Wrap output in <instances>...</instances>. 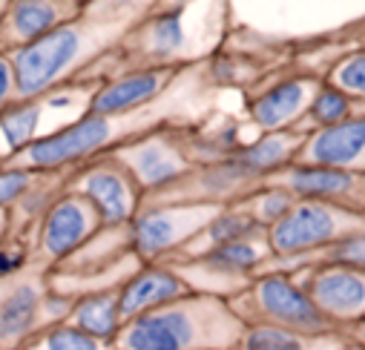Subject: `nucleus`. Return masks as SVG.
Instances as JSON below:
<instances>
[{"label": "nucleus", "mask_w": 365, "mask_h": 350, "mask_svg": "<svg viewBox=\"0 0 365 350\" xmlns=\"http://www.w3.org/2000/svg\"><path fill=\"white\" fill-rule=\"evenodd\" d=\"M66 322L75 324L78 330L89 333L93 339L104 341V344H113V339L124 327L121 307H118V287L78 293L75 302H72V310H69Z\"/></svg>", "instance_id": "nucleus-20"}, {"label": "nucleus", "mask_w": 365, "mask_h": 350, "mask_svg": "<svg viewBox=\"0 0 365 350\" xmlns=\"http://www.w3.org/2000/svg\"><path fill=\"white\" fill-rule=\"evenodd\" d=\"M219 210V204H141L127 227L130 250L141 265H161L185 250Z\"/></svg>", "instance_id": "nucleus-8"}, {"label": "nucleus", "mask_w": 365, "mask_h": 350, "mask_svg": "<svg viewBox=\"0 0 365 350\" xmlns=\"http://www.w3.org/2000/svg\"><path fill=\"white\" fill-rule=\"evenodd\" d=\"M354 115H365V104H356L354 98H348L342 90L331 86L328 80L319 83V90L308 107V115L302 121V129H325V127H336Z\"/></svg>", "instance_id": "nucleus-22"}, {"label": "nucleus", "mask_w": 365, "mask_h": 350, "mask_svg": "<svg viewBox=\"0 0 365 350\" xmlns=\"http://www.w3.org/2000/svg\"><path fill=\"white\" fill-rule=\"evenodd\" d=\"M319 83H322V78L308 75V72L279 78L277 83L264 86V90L250 101L247 115L262 135L302 129V121L308 115V107L319 90Z\"/></svg>", "instance_id": "nucleus-14"}, {"label": "nucleus", "mask_w": 365, "mask_h": 350, "mask_svg": "<svg viewBox=\"0 0 365 350\" xmlns=\"http://www.w3.org/2000/svg\"><path fill=\"white\" fill-rule=\"evenodd\" d=\"M362 233H365V213L331 201L299 198L277 227L267 230V244L273 253L270 261L299 258Z\"/></svg>", "instance_id": "nucleus-6"}, {"label": "nucleus", "mask_w": 365, "mask_h": 350, "mask_svg": "<svg viewBox=\"0 0 365 350\" xmlns=\"http://www.w3.org/2000/svg\"><path fill=\"white\" fill-rule=\"evenodd\" d=\"M317 310L336 327L351 330L365 319V270L345 265H319L297 273Z\"/></svg>", "instance_id": "nucleus-11"}, {"label": "nucleus", "mask_w": 365, "mask_h": 350, "mask_svg": "<svg viewBox=\"0 0 365 350\" xmlns=\"http://www.w3.org/2000/svg\"><path fill=\"white\" fill-rule=\"evenodd\" d=\"M264 187H279L299 198L331 201L348 210L365 213V172H345V169H325V166H302L291 164L270 179L262 181Z\"/></svg>", "instance_id": "nucleus-13"}, {"label": "nucleus", "mask_w": 365, "mask_h": 350, "mask_svg": "<svg viewBox=\"0 0 365 350\" xmlns=\"http://www.w3.org/2000/svg\"><path fill=\"white\" fill-rule=\"evenodd\" d=\"M104 230L98 210L83 196L63 190L41 216L38 224V258L43 270H55Z\"/></svg>", "instance_id": "nucleus-10"}, {"label": "nucleus", "mask_w": 365, "mask_h": 350, "mask_svg": "<svg viewBox=\"0 0 365 350\" xmlns=\"http://www.w3.org/2000/svg\"><path fill=\"white\" fill-rule=\"evenodd\" d=\"M15 101V66L12 58L0 52V112Z\"/></svg>", "instance_id": "nucleus-28"}, {"label": "nucleus", "mask_w": 365, "mask_h": 350, "mask_svg": "<svg viewBox=\"0 0 365 350\" xmlns=\"http://www.w3.org/2000/svg\"><path fill=\"white\" fill-rule=\"evenodd\" d=\"M190 69V66H185ZM185 69L175 66H153V69H127L101 80L93 101H89V115H127L138 112L155 101H161L175 80L185 75Z\"/></svg>", "instance_id": "nucleus-12"}, {"label": "nucleus", "mask_w": 365, "mask_h": 350, "mask_svg": "<svg viewBox=\"0 0 365 350\" xmlns=\"http://www.w3.org/2000/svg\"><path fill=\"white\" fill-rule=\"evenodd\" d=\"M193 287L181 279L170 265H141L121 287H118V307L121 319L130 322L164 304L190 296Z\"/></svg>", "instance_id": "nucleus-17"}, {"label": "nucleus", "mask_w": 365, "mask_h": 350, "mask_svg": "<svg viewBox=\"0 0 365 350\" xmlns=\"http://www.w3.org/2000/svg\"><path fill=\"white\" fill-rule=\"evenodd\" d=\"M294 204H297V198L291 193H285L279 187H264V184L256 187L253 193H247L242 201H236V207H242L264 233L270 227H277L291 213Z\"/></svg>", "instance_id": "nucleus-23"}, {"label": "nucleus", "mask_w": 365, "mask_h": 350, "mask_svg": "<svg viewBox=\"0 0 365 350\" xmlns=\"http://www.w3.org/2000/svg\"><path fill=\"white\" fill-rule=\"evenodd\" d=\"M110 155L135 179L144 198L170 190L196 169V161L190 155V129L185 124L155 127L121 144Z\"/></svg>", "instance_id": "nucleus-5"}, {"label": "nucleus", "mask_w": 365, "mask_h": 350, "mask_svg": "<svg viewBox=\"0 0 365 350\" xmlns=\"http://www.w3.org/2000/svg\"><path fill=\"white\" fill-rule=\"evenodd\" d=\"M319 265H345V267H359L365 270V233L362 235H351L342 238L325 250L299 255V258H285V261H267L264 270H285V273H299L308 267H319ZM262 270V273H264Z\"/></svg>", "instance_id": "nucleus-21"}, {"label": "nucleus", "mask_w": 365, "mask_h": 350, "mask_svg": "<svg viewBox=\"0 0 365 350\" xmlns=\"http://www.w3.org/2000/svg\"><path fill=\"white\" fill-rule=\"evenodd\" d=\"M6 233H9V216L0 210V241H6Z\"/></svg>", "instance_id": "nucleus-30"}, {"label": "nucleus", "mask_w": 365, "mask_h": 350, "mask_svg": "<svg viewBox=\"0 0 365 350\" xmlns=\"http://www.w3.org/2000/svg\"><path fill=\"white\" fill-rule=\"evenodd\" d=\"M29 267V250L21 238L0 241V282H6Z\"/></svg>", "instance_id": "nucleus-27"}, {"label": "nucleus", "mask_w": 365, "mask_h": 350, "mask_svg": "<svg viewBox=\"0 0 365 350\" xmlns=\"http://www.w3.org/2000/svg\"><path fill=\"white\" fill-rule=\"evenodd\" d=\"M46 293L49 287L41 279H21L0 290V347L24 350L46 322Z\"/></svg>", "instance_id": "nucleus-15"}, {"label": "nucleus", "mask_w": 365, "mask_h": 350, "mask_svg": "<svg viewBox=\"0 0 365 350\" xmlns=\"http://www.w3.org/2000/svg\"><path fill=\"white\" fill-rule=\"evenodd\" d=\"M348 350H365V347H362V344H354V341H351V347H348Z\"/></svg>", "instance_id": "nucleus-31"}, {"label": "nucleus", "mask_w": 365, "mask_h": 350, "mask_svg": "<svg viewBox=\"0 0 365 350\" xmlns=\"http://www.w3.org/2000/svg\"><path fill=\"white\" fill-rule=\"evenodd\" d=\"M242 333L245 322L227 299L190 293L124 322L110 350H236Z\"/></svg>", "instance_id": "nucleus-2"}, {"label": "nucleus", "mask_w": 365, "mask_h": 350, "mask_svg": "<svg viewBox=\"0 0 365 350\" xmlns=\"http://www.w3.org/2000/svg\"><path fill=\"white\" fill-rule=\"evenodd\" d=\"M150 9V4H86L72 21L9 52L15 66V101L43 98L75 83L78 75L115 52Z\"/></svg>", "instance_id": "nucleus-1"}, {"label": "nucleus", "mask_w": 365, "mask_h": 350, "mask_svg": "<svg viewBox=\"0 0 365 350\" xmlns=\"http://www.w3.org/2000/svg\"><path fill=\"white\" fill-rule=\"evenodd\" d=\"M233 313L247 324H273L299 333H334L336 327L317 310L297 273L264 270L245 290L227 299Z\"/></svg>", "instance_id": "nucleus-4"}, {"label": "nucleus", "mask_w": 365, "mask_h": 350, "mask_svg": "<svg viewBox=\"0 0 365 350\" xmlns=\"http://www.w3.org/2000/svg\"><path fill=\"white\" fill-rule=\"evenodd\" d=\"M331 86L342 90L348 98H354L356 104H365V46L354 49L348 55H342L328 72L325 78Z\"/></svg>", "instance_id": "nucleus-25"}, {"label": "nucleus", "mask_w": 365, "mask_h": 350, "mask_svg": "<svg viewBox=\"0 0 365 350\" xmlns=\"http://www.w3.org/2000/svg\"><path fill=\"white\" fill-rule=\"evenodd\" d=\"M24 350H110V344L93 339L69 322H61V324L41 330Z\"/></svg>", "instance_id": "nucleus-24"}, {"label": "nucleus", "mask_w": 365, "mask_h": 350, "mask_svg": "<svg viewBox=\"0 0 365 350\" xmlns=\"http://www.w3.org/2000/svg\"><path fill=\"white\" fill-rule=\"evenodd\" d=\"M0 350H4V347H0Z\"/></svg>", "instance_id": "nucleus-32"}, {"label": "nucleus", "mask_w": 365, "mask_h": 350, "mask_svg": "<svg viewBox=\"0 0 365 350\" xmlns=\"http://www.w3.org/2000/svg\"><path fill=\"white\" fill-rule=\"evenodd\" d=\"M83 4H61V0H18L6 12V41L15 49L35 43L38 38L49 35L61 23L72 21Z\"/></svg>", "instance_id": "nucleus-18"}, {"label": "nucleus", "mask_w": 365, "mask_h": 350, "mask_svg": "<svg viewBox=\"0 0 365 350\" xmlns=\"http://www.w3.org/2000/svg\"><path fill=\"white\" fill-rule=\"evenodd\" d=\"M294 164L365 172V115H354L336 127L311 129Z\"/></svg>", "instance_id": "nucleus-16"}, {"label": "nucleus", "mask_w": 365, "mask_h": 350, "mask_svg": "<svg viewBox=\"0 0 365 350\" xmlns=\"http://www.w3.org/2000/svg\"><path fill=\"white\" fill-rule=\"evenodd\" d=\"M83 196L101 216L104 230H124L133 224L144 204V193L133 175L113 158L101 155L66 175V187Z\"/></svg>", "instance_id": "nucleus-9"}, {"label": "nucleus", "mask_w": 365, "mask_h": 350, "mask_svg": "<svg viewBox=\"0 0 365 350\" xmlns=\"http://www.w3.org/2000/svg\"><path fill=\"white\" fill-rule=\"evenodd\" d=\"M213 9L216 6H207L202 18L196 15V6L150 9V15L115 49L124 60V72L153 66H196L216 38Z\"/></svg>", "instance_id": "nucleus-3"}, {"label": "nucleus", "mask_w": 365, "mask_h": 350, "mask_svg": "<svg viewBox=\"0 0 365 350\" xmlns=\"http://www.w3.org/2000/svg\"><path fill=\"white\" fill-rule=\"evenodd\" d=\"M351 339L345 330L334 333H299L273 324H247L236 350H348Z\"/></svg>", "instance_id": "nucleus-19"}, {"label": "nucleus", "mask_w": 365, "mask_h": 350, "mask_svg": "<svg viewBox=\"0 0 365 350\" xmlns=\"http://www.w3.org/2000/svg\"><path fill=\"white\" fill-rule=\"evenodd\" d=\"M348 339H351L354 344H362V347H365V319H362V322H356V324L348 330Z\"/></svg>", "instance_id": "nucleus-29"}, {"label": "nucleus", "mask_w": 365, "mask_h": 350, "mask_svg": "<svg viewBox=\"0 0 365 350\" xmlns=\"http://www.w3.org/2000/svg\"><path fill=\"white\" fill-rule=\"evenodd\" d=\"M41 181V175L18 169V166H0V210L21 204Z\"/></svg>", "instance_id": "nucleus-26"}, {"label": "nucleus", "mask_w": 365, "mask_h": 350, "mask_svg": "<svg viewBox=\"0 0 365 350\" xmlns=\"http://www.w3.org/2000/svg\"><path fill=\"white\" fill-rule=\"evenodd\" d=\"M270 258L273 253L267 244V233H256L230 244H219L190 261H173L170 267L193 287V293L233 299L250 285V279L264 270Z\"/></svg>", "instance_id": "nucleus-7"}]
</instances>
